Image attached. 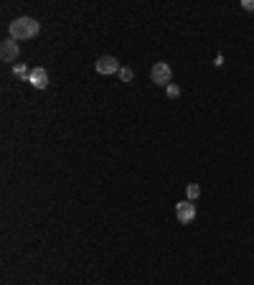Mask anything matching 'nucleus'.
I'll list each match as a JSON object with an SVG mask.
<instances>
[{
	"instance_id": "nucleus-1",
	"label": "nucleus",
	"mask_w": 254,
	"mask_h": 285,
	"mask_svg": "<svg viewBox=\"0 0 254 285\" xmlns=\"http://www.w3.org/2000/svg\"><path fill=\"white\" fill-rule=\"evenodd\" d=\"M41 33V23L31 15H20L10 23V38L15 41H25V38H36Z\"/></svg>"
},
{
	"instance_id": "nucleus-2",
	"label": "nucleus",
	"mask_w": 254,
	"mask_h": 285,
	"mask_svg": "<svg viewBox=\"0 0 254 285\" xmlns=\"http://www.w3.org/2000/svg\"><path fill=\"white\" fill-rule=\"evenodd\" d=\"M171 76H173V69L165 64V61H158L150 71V79L158 84V87H168L171 84Z\"/></svg>"
},
{
	"instance_id": "nucleus-3",
	"label": "nucleus",
	"mask_w": 254,
	"mask_h": 285,
	"mask_svg": "<svg viewBox=\"0 0 254 285\" xmlns=\"http://www.w3.org/2000/svg\"><path fill=\"white\" fill-rule=\"evenodd\" d=\"M97 74H102V76H109V74H120V61L115 59V56H99L97 59Z\"/></svg>"
},
{
	"instance_id": "nucleus-4",
	"label": "nucleus",
	"mask_w": 254,
	"mask_h": 285,
	"mask_svg": "<svg viewBox=\"0 0 254 285\" xmlns=\"http://www.w3.org/2000/svg\"><path fill=\"white\" fill-rule=\"evenodd\" d=\"M18 54H20V46H18L15 38H5V41L0 43V59H3L5 64H13V61L18 59Z\"/></svg>"
},
{
	"instance_id": "nucleus-5",
	"label": "nucleus",
	"mask_w": 254,
	"mask_h": 285,
	"mask_svg": "<svg viewBox=\"0 0 254 285\" xmlns=\"http://www.w3.org/2000/svg\"><path fill=\"white\" fill-rule=\"evenodd\" d=\"M176 217H178V222L181 224H191L193 219H196V206H193V201H178L176 204Z\"/></svg>"
},
{
	"instance_id": "nucleus-6",
	"label": "nucleus",
	"mask_w": 254,
	"mask_h": 285,
	"mask_svg": "<svg viewBox=\"0 0 254 285\" xmlns=\"http://www.w3.org/2000/svg\"><path fill=\"white\" fill-rule=\"evenodd\" d=\"M28 82H31L36 89H46V87H48V74H46V69H43V66H36V69H31V76H28Z\"/></svg>"
},
{
	"instance_id": "nucleus-7",
	"label": "nucleus",
	"mask_w": 254,
	"mask_h": 285,
	"mask_svg": "<svg viewBox=\"0 0 254 285\" xmlns=\"http://www.w3.org/2000/svg\"><path fill=\"white\" fill-rule=\"evenodd\" d=\"M13 74H15L18 79H25V82H28V76H31V69H28L25 64H15V66H13Z\"/></svg>"
},
{
	"instance_id": "nucleus-8",
	"label": "nucleus",
	"mask_w": 254,
	"mask_h": 285,
	"mask_svg": "<svg viewBox=\"0 0 254 285\" xmlns=\"http://www.w3.org/2000/svg\"><path fill=\"white\" fill-rule=\"evenodd\" d=\"M186 196H188V201L199 199V196H201V186H199V184H188V186H186Z\"/></svg>"
},
{
	"instance_id": "nucleus-9",
	"label": "nucleus",
	"mask_w": 254,
	"mask_h": 285,
	"mask_svg": "<svg viewBox=\"0 0 254 285\" xmlns=\"http://www.w3.org/2000/svg\"><path fill=\"white\" fill-rule=\"evenodd\" d=\"M132 76H135V74H132L130 66H122V69H120V79H122V82H132Z\"/></svg>"
},
{
	"instance_id": "nucleus-10",
	"label": "nucleus",
	"mask_w": 254,
	"mask_h": 285,
	"mask_svg": "<svg viewBox=\"0 0 254 285\" xmlns=\"http://www.w3.org/2000/svg\"><path fill=\"white\" fill-rule=\"evenodd\" d=\"M165 92H168V97H171V99H173V97H178V94H181V87H178V84H173V82H171V84H168V87H165Z\"/></svg>"
},
{
	"instance_id": "nucleus-11",
	"label": "nucleus",
	"mask_w": 254,
	"mask_h": 285,
	"mask_svg": "<svg viewBox=\"0 0 254 285\" xmlns=\"http://www.w3.org/2000/svg\"><path fill=\"white\" fill-rule=\"evenodd\" d=\"M242 8H244V10H254V0H244Z\"/></svg>"
}]
</instances>
